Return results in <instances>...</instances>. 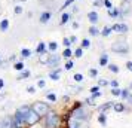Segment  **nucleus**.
I'll use <instances>...</instances> for the list:
<instances>
[{"label":"nucleus","instance_id":"obj_39","mask_svg":"<svg viewBox=\"0 0 132 128\" xmlns=\"http://www.w3.org/2000/svg\"><path fill=\"white\" fill-rule=\"evenodd\" d=\"M62 45H64V48H71L70 39H68V37H64V39H62Z\"/></svg>","mask_w":132,"mask_h":128},{"label":"nucleus","instance_id":"obj_24","mask_svg":"<svg viewBox=\"0 0 132 128\" xmlns=\"http://www.w3.org/2000/svg\"><path fill=\"white\" fill-rule=\"evenodd\" d=\"M61 55H62L64 58H67V60H70V58L73 57V49L71 48H64V51H62Z\"/></svg>","mask_w":132,"mask_h":128},{"label":"nucleus","instance_id":"obj_19","mask_svg":"<svg viewBox=\"0 0 132 128\" xmlns=\"http://www.w3.org/2000/svg\"><path fill=\"white\" fill-rule=\"evenodd\" d=\"M111 107H113V101H107L105 104H102V106L98 107V112H100V113H105V112H107L108 109H111Z\"/></svg>","mask_w":132,"mask_h":128},{"label":"nucleus","instance_id":"obj_37","mask_svg":"<svg viewBox=\"0 0 132 128\" xmlns=\"http://www.w3.org/2000/svg\"><path fill=\"white\" fill-rule=\"evenodd\" d=\"M73 79H74V82H77V84H80V82L83 80V74H82V73H76L74 76H73Z\"/></svg>","mask_w":132,"mask_h":128},{"label":"nucleus","instance_id":"obj_26","mask_svg":"<svg viewBox=\"0 0 132 128\" xmlns=\"http://www.w3.org/2000/svg\"><path fill=\"white\" fill-rule=\"evenodd\" d=\"M46 46H48V51H49V52H56V49H58V43L52 40V42H49Z\"/></svg>","mask_w":132,"mask_h":128},{"label":"nucleus","instance_id":"obj_50","mask_svg":"<svg viewBox=\"0 0 132 128\" xmlns=\"http://www.w3.org/2000/svg\"><path fill=\"white\" fill-rule=\"evenodd\" d=\"M126 69H128V70H129V72H132V61H126Z\"/></svg>","mask_w":132,"mask_h":128},{"label":"nucleus","instance_id":"obj_12","mask_svg":"<svg viewBox=\"0 0 132 128\" xmlns=\"http://www.w3.org/2000/svg\"><path fill=\"white\" fill-rule=\"evenodd\" d=\"M61 73H62V69L61 67H55V69H52V70L49 72V78H51L52 80H60Z\"/></svg>","mask_w":132,"mask_h":128},{"label":"nucleus","instance_id":"obj_23","mask_svg":"<svg viewBox=\"0 0 132 128\" xmlns=\"http://www.w3.org/2000/svg\"><path fill=\"white\" fill-rule=\"evenodd\" d=\"M88 31H89V34H90V36H94V37H95V36H100V31H101V30H100V28H98L96 25H90V27H89V30H88Z\"/></svg>","mask_w":132,"mask_h":128},{"label":"nucleus","instance_id":"obj_4","mask_svg":"<svg viewBox=\"0 0 132 128\" xmlns=\"http://www.w3.org/2000/svg\"><path fill=\"white\" fill-rule=\"evenodd\" d=\"M45 118V127L46 128H58L61 124V116L56 113V112H52L49 110L46 115L43 116Z\"/></svg>","mask_w":132,"mask_h":128},{"label":"nucleus","instance_id":"obj_53","mask_svg":"<svg viewBox=\"0 0 132 128\" xmlns=\"http://www.w3.org/2000/svg\"><path fill=\"white\" fill-rule=\"evenodd\" d=\"M89 91H90V94H94V92L100 91V86H98V85H96V86H92V88H90Z\"/></svg>","mask_w":132,"mask_h":128},{"label":"nucleus","instance_id":"obj_57","mask_svg":"<svg viewBox=\"0 0 132 128\" xmlns=\"http://www.w3.org/2000/svg\"><path fill=\"white\" fill-rule=\"evenodd\" d=\"M3 86H5V80H3V79H0V91L3 89Z\"/></svg>","mask_w":132,"mask_h":128},{"label":"nucleus","instance_id":"obj_20","mask_svg":"<svg viewBox=\"0 0 132 128\" xmlns=\"http://www.w3.org/2000/svg\"><path fill=\"white\" fill-rule=\"evenodd\" d=\"M113 33V30H111V25H105L104 28H102L101 31H100V36H102V37H108L110 34Z\"/></svg>","mask_w":132,"mask_h":128},{"label":"nucleus","instance_id":"obj_6","mask_svg":"<svg viewBox=\"0 0 132 128\" xmlns=\"http://www.w3.org/2000/svg\"><path fill=\"white\" fill-rule=\"evenodd\" d=\"M119 12H120L119 19H123L125 17H128V15L132 12L131 0H122V3H120V6H119Z\"/></svg>","mask_w":132,"mask_h":128},{"label":"nucleus","instance_id":"obj_16","mask_svg":"<svg viewBox=\"0 0 132 128\" xmlns=\"http://www.w3.org/2000/svg\"><path fill=\"white\" fill-rule=\"evenodd\" d=\"M70 18H71V13H68V12H64L61 13V19H60V25H65L68 21H70Z\"/></svg>","mask_w":132,"mask_h":128},{"label":"nucleus","instance_id":"obj_38","mask_svg":"<svg viewBox=\"0 0 132 128\" xmlns=\"http://www.w3.org/2000/svg\"><path fill=\"white\" fill-rule=\"evenodd\" d=\"M13 12L16 13V15H21V13L24 12V9H22V6H21V5H16V6L13 7Z\"/></svg>","mask_w":132,"mask_h":128},{"label":"nucleus","instance_id":"obj_25","mask_svg":"<svg viewBox=\"0 0 132 128\" xmlns=\"http://www.w3.org/2000/svg\"><path fill=\"white\" fill-rule=\"evenodd\" d=\"M13 69H15L16 72H21V70H24V69H25L24 61H15V63H13Z\"/></svg>","mask_w":132,"mask_h":128},{"label":"nucleus","instance_id":"obj_18","mask_svg":"<svg viewBox=\"0 0 132 128\" xmlns=\"http://www.w3.org/2000/svg\"><path fill=\"white\" fill-rule=\"evenodd\" d=\"M30 76H31L30 70H28V69H24V70H21V73L18 74V78H16V79H18V80H24V79H28Z\"/></svg>","mask_w":132,"mask_h":128},{"label":"nucleus","instance_id":"obj_31","mask_svg":"<svg viewBox=\"0 0 132 128\" xmlns=\"http://www.w3.org/2000/svg\"><path fill=\"white\" fill-rule=\"evenodd\" d=\"M74 2H76V0H65V2H64V5H62V6L60 7V11H61V12H64V11L67 9V7L70 6V5H73Z\"/></svg>","mask_w":132,"mask_h":128},{"label":"nucleus","instance_id":"obj_61","mask_svg":"<svg viewBox=\"0 0 132 128\" xmlns=\"http://www.w3.org/2000/svg\"><path fill=\"white\" fill-rule=\"evenodd\" d=\"M22 2H25V0H22Z\"/></svg>","mask_w":132,"mask_h":128},{"label":"nucleus","instance_id":"obj_1","mask_svg":"<svg viewBox=\"0 0 132 128\" xmlns=\"http://www.w3.org/2000/svg\"><path fill=\"white\" fill-rule=\"evenodd\" d=\"M68 118H73V119H76V121H79V122H83V121H88V119H89V112L82 106L80 101H77V103L74 104V107L71 109Z\"/></svg>","mask_w":132,"mask_h":128},{"label":"nucleus","instance_id":"obj_5","mask_svg":"<svg viewBox=\"0 0 132 128\" xmlns=\"http://www.w3.org/2000/svg\"><path fill=\"white\" fill-rule=\"evenodd\" d=\"M31 109L34 110L37 115L40 116V118H43V116H45L49 110H51V106H49L48 103H45V101H36V103H33Z\"/></svg>","mask_w":132,"mask_h":128},{"label":"nucleus","instance_id":"obj_49","mask_svg":"<svg viewBox=\"0 0 132 128\" xmlns=\"http://www.w3.org/2000/svg\"><path fill=\"white\" fill-rule=\"evenodd\" d=\"M101 94H102L101 91H96V92H94V94H92L90 97H92V98H98V97H101Z\"/></svg>","mask_w":132,"mask_h":128},{"label":"nucleus","instance_id":"obj_54","mask_svg":"<svg viewBox=\"0 0 132 128\" xmlns=\"http://www.w3.org/2000/svg\"><path fill=\"white\" fill-rule=\"evenodd\" d=\"M102 2H104V0H95V2H94V6H95V7L101 6V5H102Z\"/></svg>","mask_w":132,"mask_h":128},{"label":"nucleus","instance_id":"obj_59","mask_svg":"<svg viewBox=\"0 0 132 128\" xmlns=\"http://www.w3.org/2000/svg\"><path fill=\"white\" fill-rule=\"evenodd\" d=\"M2 11H3V9H2V5H0V13H2Z\"/></svg>","mask_w":132,"mask_h":128},{"label":"nucleus","instance_id":"obj_14","mask_svg":"<svg viewBox=\"0 0 132 128\" xmlns=\"http://www.w3.org/2000/svg\"><path fill=\"white\" fill-rule=\"evenodd\" d=\"M107 13H108V17L111 19H119L120 17V12H119V7H111V9H107Z\"/></svg>","mask_w":132,"mask_h":128},{"label":"nucleus","instance_id":"obj_2","mask_svg":"<svg viewBox=\"0 0 132 128\" xmlns=\"http://www.w3.org/2000/svg\"><path fill=\"white\" fill-rule=\"evenodd\" d=\"M31 110V106L30 104H22V106H19L18 109L15 110V113H13V119L16 121V124H18L19 127H22V125H25V118H27V115H28V112Z\"/></svg>","mask_w":132,"mask_h":128},{"label":"nucleus","instance_id":"obj_28","mask_svg":"<svg viewBox=\"0 0 132 128\" xmlns=\"http://www.w3.org/2000/svg\"><path fill=\"white\" fill-rule=\"evenodd\" d=\"M21 57H22V58H30V57H31V49L22 48V49H21Z\"/></svg>","mask_w":132,"mask_h":128},{"label":"nucleus","instance_id":"obj_33","mask_svg":"<svg viewBox=\"0 0 132 128\" xmlns=\"http://www.w3.org/2000/svg\"><path fill=\"white\" fill-rule=\"evenodd\" d=\"M90 46V40L89 39H83L82 42H80V48H83V49H88Z\"/></svg>","mask_w":132,"mask_h":128},{"label":"nucleus","instance_id":"obj_13","mask_svg":"<svg viewBox=\"0 0 132 128\" xmlns=\"http://www.w3.org/2000/svg\"><path fill=\"white\" fill-rule=\"evenodd\" d=\"M12 116L11 115H6L2 118V127L3 128H12Z\"/></svg>","mask_w":132,"mask_h":128},{"label":"nucleus","instance_id":"obj_51","mask_svg":"<svg viewBox=\"0 0 132 128\" xmlns=\"http://www.w3.org/2000/svg\"><path fill=\"white\" fill-rule=\"evenodd\" d=\"M28 128H46V127H45V125H40V124L37 122V124H34V125H30Z\"/></svg>","mask_w":132,"mask_h":128},{"label":"nucleus","instance_id":"obj_52","mask_svg":"<svg viewBox=\"0 0 132 128\" xmlns=\"http://www.w3.org/2000/svg\"><path fill=\"white\" fill-rule=\"evenodd\" d=\"M71 27L74 28V30H77L79 27H80V24H79L77 21H73V22H71Z\"/></svg>","mask_w":132,"mask_h":128},{"label":"nucleus","instance_id":"obj_45","mask_svg":"<svg viewBox=\"0 0 132 128\" xmlns=\"http://www.w3.org/2000/svg\"><path fill=\"white\" fill-rule=\"evenodd\" d=\"M111 94L114 97H120V89L119 88H111Z\"/></svg>","mask_w":132,"mask_h":128},{"label":"nucleus","instance_id":"obj_56","mask_svg":"<svg viewBox=\"0 0 132 128\" xmlns=\"http://www.w3.org/2000/svg\"><path fill=\"white\" fill-rule=\"evenodd\" d=\"M9 61H11V63H15V61H16V55H11V57H9Z\"/></svg>","mask_w":132,"mask_h":128},{"label":"nucleus","instance_id":"obj_55","mask_svg":"<svg viewBox=\"0 0 132 128\" xmlns=\"http://www.w3.org/2000/svg\"><path fill=\"white\" fill-rule=\"evenodd\" d=\"M27 91L30 92V94H34V92H36V88H34V86H28V88H27Z\"/></svg>","mask_w":132,"mask_h":128},{"label":"nucleus","instance_id":"obj_22","mask_svg":"<svg viewBox=\"0 0 132 128\" xmlns=\"http://www.w3.org/2000/svg\"><path fill=\"white\" fill-rule=\"evenodd\" d=\"M9 30V19H0V31H7Z\"/></svg>","mask_w":132,"mask_h":128},{"label":"nucleus","instance_id":"obj_7","mask_svg":"<svg viewBox=\"0 0 132 128\" xmlns=\"http://www.w3.org/2000/svg\"><path fill=\"white\" fill-rule=\"evenodd\" d=\"M60 63H61V55L55 54V52H51L49 54V60L46 63V66L51 69H55V67H60Z\"/></svg>","mask_w":132,"mask_h":128},{"label":"nucleus","instance_id":"obj_35","mask_svg":"<svg viewBox=\"0 0 132 128\" xmlns=\"http://www.w3.org/2000/svg\"><path fill=\"white\" fill-rule=\"evenodd\" d=\"M46 98H48L49 101H52V103L56 101V95H55L54 92H46Z\"/></svg>","mask_w":132,"mask_h":128},{"label":"nucleus","instance_id":"obj_15","mask_svg":"<svg viewBox=\"0 0 132 128\" xmlns=\"http://www.w3.org/2000/svg\"><path fill=\"white\" fill-rule=\"evenodd\" d=\"M48 60H49V52L48 51H46V52H42V54H39V57H37V61H39L40 64H43V66H46Z\"/></svg>","mask_w":132,"mask_h":128},{"label":"nucleus","instance_id":"obj_11","mask_svg":"<svg viewBox=\"0 0 132 128\" xmlns=\"http://www.w3.org/2000/svg\"><path fill=\"white\" fill-rule=\"evenodd\" d=\"M52 18V12H49V11H43L40 13V17H39V21H40V24H48L49 21Z\"/></svg>","mask_w":132,"mask_h":128},{"label":"nucleus","instance_id":"obj_58","mask_svg":"<svg viewBox=\"0 0 132 128\" xmlns=\"http://www.w3.org/2000/svg\"><path fill=\"white\" fill-rule=\"evenodd\" d=\"M73 12H74V13L79 12V7H77V6H73Z\"/></svg>","mask_w":132,"mask_h":128},{"label":"nucleus","instance_id":"obj_34","mask_svg":"<svg viewBox=\"0 0 132 128\" xmlns=\"http://www.w3.org/2000/svg\"><path fill=\"white\" fill-rule=\"evenodd\" d=\"M129 92H131V89H129V88H126V89H120V97L123 98V100H126V98H128V95H129Z\"/></svg>","mask_w":132,"mask_h":128},{"label":"nucleus","instance_id":"obj_44","mask_svg":"<svg viewBox=\"0 0 132 128\" xmlns=\"http://www.w3.org/2000/svg\"><path fill=\"white\" fill-rule=\"evenodd\" d=\"M46 86V80L45 79H39V82H37V88H45Z\"/></svg>","mask_w":132,"mask_h":128},{"label":"nucleus","instance_id":"obj_40","mask_svg":"<svg viewBox=\"0 0 132 128\" xmlns=\"http://www.w3.org/2000/svg\"><path fill=\"white\" fill-rule=\"evenodd\" d=\"M73 67H74V63H73V60H68L65 63V66H64V69H65V70H71Z\"/></svg>","mask_w":132,"mask_h":128},{"label":"nucleus","instance_id":"obj_43","mask_svg":"<svg viewBox=\"0 0 132 128\" xmlns=\"http://www.w3.org/2000/svg\"><path fill=\"white\" fill-rule=\"evenodd\" d=\"M108 85V80L105 79H98V86L101 88V86H107Z\"/></svg>","mask_w":132,"mask_h":128},{"label":"nucleus","instance_id":"obj_47","mask_svg":"<svg viewBox=\"0 0 132 128\" xmlns=\"http://www.w3.org/2000/svg\"><path fill=\"white\" fill-rule=\"evenodd\" d=\"M94 101H95V98H92V97H89V98H86V103L89 104V106H94Z\"/></svg>","mask_w":132,"mask_h":128},{"label":"nucleus","instance_id":"obj_10","mask_svg":"<svg viewBox=\"0 0 132 128\" xmlns=\"http://www.w3.org/2000/svg\"><path fill=\"white\" fill-rule=\"evenodd\" d=\"M88 21H89L92 25H96L98 22H100V13L96 12V11H90V12H88Z\"/></svg>","mask_w":132,"mask_h":128},{"label":"nucleus","instance_id":"obj_8","mask_svg":"<svg viewBox=\"0 0 132 128\" xmlns=\"http://www.w3.org/2000/svg\"><path fill=\"white\" fill-rule=\"evenodd\" d=\"M111 30L114 33H117V34H122V36H125L126 33L129 31V27L126 22H116V24L111 25Z\"/></svg>","mask_w":132,"mask_h":128},{"label":"nucleus","instance_id":"obj_41","mask_svg":"<svg viewBox=\"0 0 132 128\" xmlns=\"http://www.w3.org/2000/svg\"><path fill=\"white\" fill-rule=\"evenodd\" d=\"M89 76L95 79L96 76H98V70H96V69H89Z\"/></svg>","mask_w":132,"mask_h":128},{"label":"nucleus","instance_id":"obj_36","mask_svg":"<svg viewBox=\"0 0 132 128\" xmlns=\"http://www.w3.org/2000/svg\"><path fill=\"white\" fill-rule=\"evenodd\" d=\"M98 122H100L101 125H105V122H107V118H105V113H100V116H98Z\"/></svg>","mask_w":132,"mask_h":128},{"label":"nucleus","instance_id":"obj_29","mask_svg":"<svg viewBox=\"0 0 132 128\" xmlns=\"http://www.w3.org/2000/svg\"><path fill=\"white\" fill-rule=\"evenodd\" d=\"M73 55H74L76 58H82V57H83V48H80V46L76 48L74 51H73Z\"/></svg>","mask_w":132,"mask_h":128},{"label":"nucleus","instance_id":"obj_21","mask_svg":"<svg viewBox=\"0 0 132 128\" xmlns=\"http://www.w3.org/2000/svg\"><path fill=\"white\" fill-rule=\"evenodd\" d=\"M107 64H108V54L107 52H102L101 57H100V66L101 67H105Z\"/></svg>","mask_w":132,"mask_h":128},{"label":"nucleus","instance_id":"obj_30","mask_svg":"<svg viewBox=\"0 0 132 128\" xmlns=\"http://www.w3.org/2000/svg\"><path fill=\"white\" fill-rule=\"evenodd\" d=\"M107 69L111 72V73H119V67H117L116 64H113V63H108V64H107Z\"/></svg>","mask_w":132,"mask_h":128},{"label":"nucleus","instance_id":"obj_46","mask_svg":"<svg viewBox=\"0 0 132 128\" xmlns=\"http://www.w3.org/2000/svg\"><path fill=\"white\" fill-rule=\"evenodd\" d=\"M108 85L111 86V88H117L119 86V82L117 80H111V82H108Z\"/></svg>","mask_w":132,"mask_h":128},{"label":"nucleus","instance_id":"obj_9","mask_svg":"<svg viewBox=\"0 0 132 128\" xmlns=\"http://www.w3.org/2000/svg\"><path fill=\"white\" fill-rule=\"evenodd\" d=\"M40 116L37 115L34 110L31 109L30 112H28V115H27V118H25V125L27 127H30V125H34V124H37V122H40Z\"/></svg>","mask_w":132,"mask_h":128},{"label":"nucleus","instance_id":"obj_3","mask_svg":"<svg viewBox=\"0 0 132 128\" xmlns=\"http://www.w3.org/2000/svg\"><path fill=\"white\" fill-rule=\"evenodd\" d=\"M111 52L119 55H126L129 54V43L126 42L125 37H119L116 42L111 45Z\"/></svg>","mask_w":132,"mask_h":128},{"label":"nucleus","instance_id":"obj_48","mask_svg":"<svg viewBox=\"0 0 132 128\" xmlns=\"http://www.w3.org/2000/svg\"><path fill=\"white\" fill-rule=\"evenodd\" d=\"M68 39H70V42H71V45H74V43H77V36H70Z\"/></svg>","mask_w":132,"mask_h":128},{"label":"nucleus","instance_id":"obj_27","mask_svg":"<svg viewBox=\"0 0 132 128\" xmlns=\"http://www.w3.org/2000/svg\"><path fill=\"white\" fill-rule=\"evenodd\" d=\"M113 109H114V112L120 113V112L125 110V106H123V103H113Z\"/></svg>","mask_w":132,"mask_h":128},{"label":"nucleus","instance_id":"obj_42","mask_svg":"<svg viewBox=\"0 0 132 128\" xmlns=\"http://www.w3.org/2000/svg\"><path fill=\"white\" fill-rule=\"evenodd\" d=\"M102 5L107 7V9H111V7H113V3H111V0H104V2H102Z\"/></svg>","mask_w":132,"mask_h":128},{"label":"nucleus","instance_id":"obj_60","mask_svg":"<svg viewBox=\"0 0 132 128\" xmlns=\"http://www.w3.org/2000/svg\"><path fill=\"white\" fill-rule=\"evenodd\" d=\"M0 128H3V127H2V119H0Z\"/></svg>","mask_w":132,"mask_h":128},{"label":"nucleus","instance_id":"obj_32","mask_svg":"<svg viewBox=\"0 0 132 128\" xmlns=\"http://www.w3.org/2000/svg\"><path fill=\"white\" fill-rule=\"evenodd\" d=\"M80 124H82V122H79V121H76V119H73L71 118V121L68 122V127L70 128H79L80 127Z\"/></svg>","mask_w":132,"mask_h":128},{"label":"nucleus","instance_id":"obj_17","mask_svg":"<svg viewBox=\"0 0 132 128\" xmlns=\"http://www.w3.org/2000/svg\"><path fill=\"white\" fill-rule=\"evenodd\" d=\"M48 51V46H46V43L45 42H39L37 43V46H36V54H42V52H46Z\"/></svg>","mask_w":132,"mask_h":128}]
</instances>
